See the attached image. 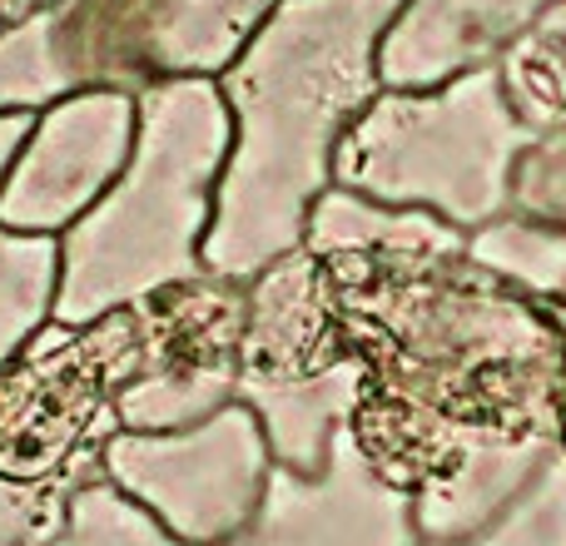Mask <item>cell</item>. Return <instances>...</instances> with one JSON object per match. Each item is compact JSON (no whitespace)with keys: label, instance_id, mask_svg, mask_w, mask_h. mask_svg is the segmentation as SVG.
Here are the masks:
<instances>
[{"label":"cell","instance_id":"12","mask_svg":"<svg viewBox=\"0 0 566 546\" xmlns=\"http://www.w3.org/2000/svg\"><path fill=\"white\" fill-rule=\"evenodd\" d=\"M552 0H402L378 50L382 90H432L492 65Z\"/></svg>","mask_w":566,"mask_h":546},{"label":"cell","instance_id":"13","mask_svg":"<svg viewBox=\"0 0 566 546\" xmlns=\"http://www.w3.org/2000/svg\"><path fill=\"white\" fill-rule=\"evenodd\" d=\"M363 392H368V363L358 353L333 363L318 378L239 382V402H249L259 412V422H264L274 468L303 472V477L328 468L333 442L353 428V412H358Z\"/></svg>","mask_w":566,"mask_h":546},{"label":"cell","instance_id":"9","mask_svg":"<svg viewBox=\"0 0 566 546\" xmlns=\"http://www.w3.org/2000/svg\"><path fill=\"white\" fill-rule=\"evenodd\" d=\"M139 99L125 90H80L35 109L30 139L0 199V229L60 239L105 199L135 155Z\"/></svg>","mask_w":566,"mask_h":546},{"label":"cell","instance_id":"16","mask_svg":"<svg viewBox=\"0 0 566 546\" xmlns=\"http://www.w3.org/2000/svg\"><path fill=\"white\" fill-rule=\"evenodd\" d=\"M60 239L0 229V368L55 318Z\"/></svg>","mask_w":566,"mask_h":546},{"label":"cell","instance_id":"1","mask_svg":"<svg viewBox=\"0 0 566 546\" xmlns=\"http://www.w3.org/2000/svg\"><path fill=\"white\" fill-rule=\"evenodd\" d=\"M323 259L368 388L452 428L566 442V333L552 303L472 264L468 229L333 185L313 204Z\"/></svg>","mask_w":566,"mask_h":546},{"label":"cell","instance_id":"3","mask_svg":"<svg viewBox=\"0 0 566 546\" xmlns=\"http://www.w3.org/2000/svg\"><path fill=\"white\" fill-rule=\"evenodd\" d=\"M139 99L135 155L85 219L60 234L55 323H95L205 273V239L234 119L219 80H169Z\"/></svg>","mask_w":566,"mask_h":546},{"label":"cell","instance_id":"17","mask_svg":"<svg viewBox=\"0 0 566 546\" xmlns=\"http://www.w3.org/2000/svg\"><path fill=\"white\" fill-rule=\"evenodd\" d=\"M60 546H189L175 532H165L145 507L125 497L115 482L99 472L70 502V527Z\"/></svg>","mask_w":566,"mask_h":546},{"label":"cell","instance_id":"2","mask_svg":"<svg viewBox=\"0 0 566 546\" xmlns=\"http://www.w3.org/2000/svg\"><path fill=\"white\" fill-rule=\"evenodd\" d=\"M398 10L402 0H279L219 75L234 145L205 239L209 273L249 283L303 249L343 135L382 95L378 50Z\"/></svg>","mask_w":566,"mask_h":546},{"label":"cell","instance_id":"21","mask_svg":"<svg viewBox=\"0 0 566 546\" xmlns=\"http://www.w3.org/2000/svg\"><path fill=\"white\" fill-rule=\"evenodd\" d=\"M30 125H35L30 109H0V199H6L10 169H15L20 149H25V139H30Z\"/></svg>","mask_w":566,"mask_h":546},{"label":"cell","instance_id":"11","mask_svg":"<svg viewBox=\"0 0 566 546\" xmlns=\"http://www.w3.org/2000/svg\"><path fill=\"white\" fill-rule=\"evenodd\" d=\"M244 372L239 382H298L353 358L328 269L293 249L244 283Z\"/></svg>","mask_w":566,"mask_h":546},{"label":"cell","instance_id":"22","mask_svg":"<svg viewBox=\"0 0 566 546\" xmlns=\"http://www.w3.org/2000/svg\"><path fill=\"white\" fill-rule=\"evenodd\" d=\"M50 0H0V40L10 35V30H20L30 15H40Z\"/></svg>","mask_w":566,"mask_h":546},{"label":"cell","instance_id":"20","mask_svg":"<svg viewBox=\"0 0 566 546\" xmlns=\"http://www.w3.org/2000/svg\"><path fill=\"white\" fill-rule=\"evenodd\" d=\"M512 209L566 234V125L537 135L512 175Z\"/></svg>","mask_w":566,"mask_h":546},{"label":"cell","instance_id":"19","mask_svg":"<svg viewBox=\"0 0 566 546\" xmlns=\"http://www.w3.org/2000/svg\"><path fill=\"white\" fill-rule=\"evenodd\" d=\"M422 546H566V452L532 482V492L492 527L462 542H422Z\"/></svg>","mask_w":566,"mask_h":546},{"label":"cell","instance_id":"6","mask_svg":"<svg viewBox=\"0 0 566 546\" xmlns=\"http://www.w3.org/2000/svg\"><path fill=\"white\" fill-rule=\"evenodd\" d=\"M139 363V313L119 308L95 323L50 318L0 368V477L45 482L99 468L119 432L115 392Z\"/></svg>","mask_w":566,"mask_h":546},{"label":"cell","instance_id":"4","mask_svg":"<svg viewBox=\"0 0 566 546\" xmlns=\"http://www.w3.org/2000/svg\"><path fill=\"white\" fill-rule=\"evenodd\" d=\"M527 145L532 129L512 115L497 65H478L432 90H382L343 135L333 185L392 209H428L472 234L512 209Z\"/></svg>","mask_w":566,"mask_h":546},{"label":"cell","instance_id":"8","mask_svg":"<svg viewBox=\"0 0 566 546\" xmlns=\"http://www.w3.org/2000/svg\"><path fill=\"white\" fill-rule=\"evenodd\" d=\"M244 283L195 273L169 283L139 313V363L115 392L125 432H169L224 412L239 402L244 372Z\"/></svg>","mask_w":566,"mask_h":546},{"label":"cell","instance_id":"15","mask_svg":"<svg viewBox=\"0 0 566 546\" xmlns=\"http://www.w3.org/2000/svg\"><path fill=\"white\" fill-rule=\"evenodd\" d=\"M472 264L497 273L502 283L532 293L542 303H566V234L542 219H527L507 209L502 219L468 234Z\"/></svg>","mask_w":566,"mask_h":546},{"label":"cell","instance_id":"18","mask_svg":"<svg viewBox=\"0 0 566 546\" xmlns=\"http://www.w3.org/2000/svg\"><path fill=\"white\" fill-rule=\"evenodd\" d=\"M90 477H99V468H80L45 482L0 477V546H60L70 527V502Z\"/></svg>","mask_w":566,"mask_h":546},{"label":"cell","instance_id":"10","mask_svg":"<svg viewBox=\"0 0 566 546\" xmlns=\"http://www.w3.org/2000/svg\"><path fill=\"white\" fill-rule=\"evenodd\" d=\"M224 546H422V537L412 497L373 472L348 428L323 472H269L259 512Z\"/></svg>","mask_w":566,"mask_h":546},{"label":"cell","instance_id":"5","mask_svg":"<svg viewBox=\"0 0 566 546\" xmlns=\"http://www.w3.org/2000/svg\"><path fill=\"white\" fill-rule=\"evenodd\" d=\"M279 0H50L0 40V109L219 80Z\"/></svg>","mask_w":566,"mask_h":546},{"label":"cell","instance_id":"7","mask_svg":"<svg viewBox=\"0 0 566 546\" xmlns=\"http://www.w3.org/2000/svg\"><path fill=\"white\" fill-rule=\"evenodd\" d=\"M99 472L189 546H224L249 527L274 472L264 422L249 402L169 432H125L105 442Z\"/></svg>","mask_w":566,"mask_h":546},{"label":"cell","instance_id":"14","mask_svg":"<svg viewBox=\"0 0 566 546\" xmlns=\"http://www.w3.org/2000/svg\"><path fill=\"white\" fill-rule=\"evenodd\" d=\"M502 95L532 139L566 125V0H552L497 60Z\"/></svg>","mask_w":566,"mask_h":546}]
</instances>
